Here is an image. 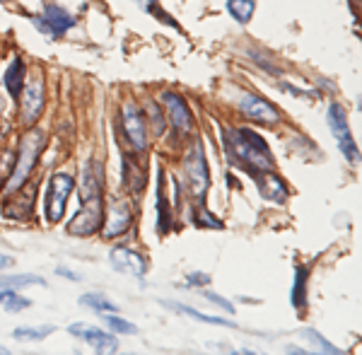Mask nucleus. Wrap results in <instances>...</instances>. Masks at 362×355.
Segmentation results:
<instances>
[{
	"instance_id": "dca6fc26",
	"label": "nucleus",
	"mask_w": 362,
	"mask_h": 355,
	"mask_svg": "<svg viewBox=\"0 0 362 355\" xmlns=\"http://www.w3.org/2000/svg\"><path fill=\"white\" fill-rule=\"evenodd\" d=\"M254 182L259 184L261 196L273 203H285L288 201V186L283 184V179H278L273 172H251Z\"/></svg>"
},
{
	"instance_id": "6e6552de",
	"label": "nucleus",
	"mask_w": 362,
	"mask_h": 355,
	"mask_svg": "<svg viewBox=\"0 0 362 355\" xmlns=\"http://www.w3.org/2000/svg\"><path fill=\"white\" fill-rule=\"evenodd\" d=\"M121 121H124L128 143L133 145V150L143 153L145 145H148V126H145L143 109H138L136 104H126L124 112H121Z\"/></svg>"
},
{
	"instance_id": "4468645a",
	"label": "nucleus",
	"mask_w": 362,
	"mask_h": 355,
	"mask_svg": "<svg viewBox=\"0 0 362 355\" xmlns=\"http://www.w3.org/2000/svg\"><path fill=\"white\" fill-rule=\"evenodd\" d=\"M102 184H104L102 165H99L97 160H90L85 165V172H83V186H80V203L102 199Z\"/></svg>"
},
{
	"instance_id": "4be33fe9",
	"label": "nucleus",
	"mask_w": 362,
	"mask_h": 355,
	"mask_svg": "<svg viewBox=\"0 0 362 355\" xmlns=\"http://www.w3.org/2000/svg\"><path fill=\"white\" fill-rule=\"evenodd\" d=\"M80 305H85V307H90V310H95V312H116V305L114 302H109L104 295H99V293H87L80 298Z\"/></svg>"
},
{
	"instance_id": "f3484780",
	"label": "nucleus",
	"mask_w": 362,
	"mask_h": 355,
	"mask_svg": "<svg viewBox=\"0 0 362 355\" xmlns=\"http://www.w3.org/2000/svg\"><path fill=\"white\" fill-rule=\"evenodd\" d=\"M3 83L10 97H20L22 87H25V63H22V58H13V63L3 75Z\"/></svg>"
},
{
	"instance_id": "2eb2a0df",
	"label": "nucleus",
	"mask_w": 362,
	"mask_h": 355,
	"mask_svg": "<svg viewBox=\"0 0 362 355\" xmlns=\"http://www.w3.org/2000/svg\"><path fill=\"white\" fill-rule=\"evenodd\" d=\"M133 223V213L128 208V203H114L109 208V215H107V223H104V237L107 240H114V237L124 235V232L131 228Z\"/></svg>"
},
{
	"instance_id": "5701e85b",
	"label": "nucleus",
	"mask_w": 362,
	"mask_h": 355,
	"mask_svg": "<svg viewBox=\"0 0 362 355\" xmlns=\"http://www.w3.org/2000/svg\"><path fill=\"white\" fill-rule=\"evenodd\" d=\"M22 285H46L44 278L25 273V276H8L0 278V288H22Z\"/></svg>"
},
{
	"instance_id": "a878e982",
	"label": "nucleus",
	"mask_w": 362,
	"mask_h": 355,
	"mask_svg": "<svg viewBox=\"0 0 362 355\" xmlns=\"http://www.w3.org/2000/svg\"><path fill=\"white\" fill-rule=\"evenodd\" d=\"M49 334H54V327H39V329H15L13 331V336L15 339H25V341H39V339H44V336H49Z\"/></svg>"
},
{
	"instance_id": "f257e3e1",
	"label": "nucleus",
	"mask_w": 362,
	"mask_h": 355,
	"mask_svg": "<svg viewBox=\"0 0 362 355\" xmlns=\"http://www.w3.org/2000/svg\"><path fill=\"white\" fill-rule=\"evenodd\" d=\"M225 138V148L230 153L232 162L242 165L249 174L251 172H273L276 162H273V155L268 150L266 141L261 136H256L249 128H227L223 131Z\"/></svg>"
},
{
	"instance_id": "473e14b6",
	"label": "nucleus",
	"mask_w": 362,
	"mask_h": 355,
	"mask_svg": "<svg viewBox=\"0 0 362 355\" xmlns=\"http://www.w3.org/2000/svg\"><path fill=\"white\" fill-rule=\"evenodd\" d=\"M10 266H15V261L10 259V256L0 254V271H3V269H10Z\"/></svg>"
},
{
	"instance_id": "f8f14e48",
	"label": "nucleus",
	"mask_w": 362,
	"mask_h": 355,
	"mask_svg": "<svg viewBox=\"0 0 362 355\" xmlns=\"http://www.w3.org/2000/svg\"><path fill=\"white\" fill-rule=\"evenodd\" d=\"M68 331L73 336H80L85 343H90L97 353H114L119 348V341L116 336L107 334V331L97 329V327H85V324H70Z\"/></svg>"
},
{
	"instance_id": "f704fd0d",
	"label": "nucleus",
	"mask_w": 362,
	"mask_h": 355,
	"mask_svg": "<svg viewBox=\"0 0 362 355\" xmlns=\"http://www.w3.org/2000/svg\"><path fill=\"white\" fill-rule=\"evenodd\" d=\"M0 107H3V100H0Z\"/></svg>"
},
{
	"instance_id": "393cba45",
	"label": "nucleus",
	"mask_w": 362,
	"mask_h": 355,
	"mask_svg": "<svg viewBox=\"0 0 362 355\" xmlns=\"http://www.w3.org/2000/svg\"><path fill=\"white\" fill-rule=\"evenodd\" d=\"M300 334L305 336V339L312 341V343H317V348H319V351H324V353H341V348H336L334 343H329V341H326L324 336L319 334V331H314V329H302Z\"/></svg>"
},
{
	"instance_id": "6ab92c4d",
	"label": "nucleus",
	"mask_w": 362,
	"mask_h": 355,
	"mask_svg": "<svg viewBox=\"0 0 362 355\" xmlns=\"http://www.w3.org/2000/svg\"><path fill=\"white\" fill-rule=\"evenodd\" d=\"M169 310H177L181 314H189V317L198 319V322H206V324H215V327H227V329H237L235 322H230V319H220V317H208V314L194 310V307H186V305H174V302H165Z\"/></svg>"
},
{
	"instance_id": "f03ea898",
	"label": "nucleus",
	"mask_w": 362,
	"mask_h": 355,
	"mask_svg": "<svg viewBox=\"0 0 362 355\" xmlns=\"http://www.w3.org/2000/svg\"><path fill=\"white\" fill-rule=\"evenodd\" d=\"M46 145V133L39 131V128H29L22 138L20 153L15 155V165L10 170V179H8V191L15 194L20 186H25V182L29 179V174L34 172L39 157H42V150Z\"/></svg>"
},
{
	"instance_id": "aec40b11",
	"label": "nucleus",
	"mask_w": 362,
	"mask_h": 355,
	"mask_svg": "<svg viewBox=\"0 0 362 355\" xmlns=\"http://www.w3.org/2000/svg\"><path fill=\"white\" fill-rule=\"evenodd\" d=\"M162 177L165 174L160 172V186H157V232H165L169 230V225H172V213H169V203L165 199V186H162Z\"/></svg>"
},
{
	"instance_id": "9b49d317",
	"label": "nucleus",
	"mask_w": 362,
	"mask_h": 355,
	"mask_svg": "<svg viewBox=\"0 0 362 355\" xmlns=\"http://www.w3.org/2000/svg\"><path fill=\"white\" fill-rule=\"evenodd\" d=\"M109 259H112L114 271L124 273V276L143 278L145 273H148V264H145L143 256H140L138 252H133V249H128V247H116V249H112Z\"/></svg>"
},
{
	"instance_id": "ddd939ff",
	"label": "nucleus",
	"mask_w": 362,
	"mask_h": 355,
	"mask_svg": "<svg viewBox=\"0 0 362 355\" xmlns=\"http://www.w3.org/2000/svg\"><path fill=\"white\" fill-rule=\"evenodd\" d=\"M162 102H165V107H167L169 121H172V126L177 128L179 133H189L191 128H194V114L189 112L184 97L177 95V92H165Z\"/></svg>"
},
{
	"instance_id": "7c9ffc66",
	"label": "nucleus",
	"mask_w": 362,
	"mask_h": 355,
	"mask_svg": "<svg viewBox=\"0 0 362 355\" xmlns=\"http://www.w3.org/2000/svg\"><path fill=\"white\" fill-rule=\"evenodd\" d=\"M186 283H189V285H198V288H201V285L210 283V276H208V273H189Z\"/></svg>"
},
{
	"instance_id": "c85d7f7f",
	"label": "nucleus",
	"mask_w": 362,
	"mask_h": 355,
	"mask_svg": "<svg viewBox=\"0 0 362 355\" xmlns=\"http://www.w3.org/2000/svg\"><path fill=\"white\" fill-rule=\"evenodd\" d=\"M150 119H153V131L157 136H162V133H165V116H162L160 109L150 107Z\"/></svg>"
},
{
	"instance_id": "c756f323",
	"label": "nucleus",
	"mask_w": 362,
	"mask_h": 355,
	"mask_svg": "<svg viewBox=\"0 0 362 355\" xmlns=\"http://www.w3.org/2000/svg\"><path fill=\"white\" fill-rule=\"evenodd\" d=\"M203 298L210 300V302H215V305H218V307H223V310H225L227 314L235 312V307H232V302H230V300H225L223 295H218V293H203Z\"/></svg>"
},
{
	"instance_id": "b1692460",
	"label": "nucleus",
	"mask_w": 362,
	"mask_h": 355,
	"mask_svg": "<svg viewBox=\"0 0 362 355\" xmlns=\"http://www.w3.org/2000/svg\"><path fill=\"white\" fill-rule=\"evenodd\" d=\"M104 324H109V329H112V331H116V334H126V336H131V334H138L136 324H131V322H128V319L114 317L112 312H107V314H104Z\"/></svg>"
},
{
	"instance_id": "1a4fd4ad",
	"label": "nucleus",
	"mask_w": 362,
	"mask_h": 355,
	"mask_svg": "<svg viewBox=\"0 0 362 355\" xmlns=\"http://www.w3.org/2000/svg\"><path fill=\"white\" fill-rule=\"evenodd\" d=\"M34 25L42 29L44 34H51V37H63L70 27L75 25L73 15L68 10H63L61 5H46L44 13L39 17H34Z\"/></svg>"
},
{
	"instance_id": "72a5a7b5",
	"label": "nucleus",
	"mask_w": 362,
	"mask_h": 355,
	"mask_svg": "<svg viewBox=\"0 0 362 355\" xmlns=\"http://www.w3.org/2000/svg\"><path fill=\"white\" fill-rule=\"evenodd\" d=\"M10 293H13V290H8V288H5V290H0V302H5V298H8Z\"/></svg>"
},
{
	"instance_id": "20e7f679",
	"label": "nucleus",
	"mask_w": 362,
	"mask_h": 355,
	"mask_svg": "<svg viewBox=\"0 0 362 355\" xmlns=\"http://www.w3.org/2000/svg\"><path fill=\"white\" fill-rule=\"evenodd\" d=\"M326 121H329V128H331V133H334V138L338 141V148H341L343 157H346L350 165H355V162H358V145H355L353 133H350L348 116L338 102H331L329 114H326Z\"/></svg>"
},
{
	"instance_id": "423d86ee",
	"label": "nucleus",
	"mask_w": 362,
	"mask_h": 355,
	"mask_svg": "<svg viewBox=\"0 0 362 355\" xmlns=\"http://www.w3.org/2000/svg\"><path fill=\"white\" fill-rule=\"evenodd\" d=\"M22 114L20 121L25 126L32 128L39 121V116L44 112V80L42 78H32L29 83L22 87Z\"/></svg>"
},
{
	"instance_id": "9d476101",
	"label": "nucleus",
	"mask_w": 362,
	"mask_h": 355,
	"mask_svg": "<svg viewBox=\"0 0 362 355\" xmlns=\"http://www.w3.org/2000/svg\"><path fill=\"white\" fill-rule=\"evenodd\" d=\"M239 107H242L244 116L251 119V121H256V124L273 126V124H278V121H280L278 109L273 107L268 100H264V97H259V95H244L242 102H239Z\"/></svg>"
},
{
	"instance_id": "a211bd4d",
	"label": "nucleus",
	"mask_w": 362,
	"mask_h": 355,
	"mask_svg": "<svg viewBox=\"0 0 362 355\" xmlns=\"http://www.w3.org/2000/svg\"><path fill=\"white\" fill-rule=\"evenodd\" d=\"M307 278H309V269L307 266H295V283H293V293H290V302L297 310L307 305Z\"/></svg>"
},
{
	"instance_id": "0eeeda50",
	"label": "nucleus",
	"mask_w": 362,
	"mask_h": 355,
	"mask_svg": "<svg viewBox=\"0 0 362 355\" xmlns=\"http://www.w3.org/2000/svg\"><path fill=\"white\" fill-rule=\"evenodd\" d=\"M102 228V199L83 203V211L75 215L68 225V232L75 237H90Z\"/></svg>"
},
{
	"instance_id": "39448f33",
	"label": "nucleus",
	"mask_w": 362,
	"mask_h": 355,
	"mask_svg": "<svg viewBox=\"0 0 362 355\" xmlns=\"http://www.w3.org/2000/svg\"><path fill=\"white\" fill-rule=\"evenodd\" d=\"M184 170H186V179H189V189L194 191V196L203 199L210 186V174H208L206 153H203L201 143H196L194 148H191V153L184 162Z\"/></svg>"
},
{
	"instance_id": "2f4dec72",
	"label": "nucleus",
	"mask_w": 362,
	"mask_h": 355,
	"mask_svg": "<svg viewBox=\"0 0 362 355\" xmlns=\"http://www.w3.org/2000/svg\"><path fill=\"white\" fill-rule=\"evenodd\" d=\"M58 276H63V278H70V281H80V276L78 273H73V271H68V269H56Z\"/></svg>"
},
{
	"instance_id": "412c9836",
	"label": "nucleus",
	"mask_w": 362,
	"mask_h": 355,
	"mask_svg": "<svg viewBox=\"0 0 362 355\" xmlns=\"http://www.w3.org/2000/svg\"><path fill=\"white\" fill-rule=\"evenodd\" d=\"M227 10H230V15L235 17L239 25H247L251 17H254L256 3L254 0H227Z\"/></svg>"
},
{
	"instance_id": "cd10ccee",
	"label": "nucleus",
	"mask_w": 362,
	"mask_h": 355,
	"mask_svg": "<svg viewBox=\"0 0 362 355\" xmlns=\"http://www.w3.org/2000/svg\"><path fill=\"white\" fill-rule=\"evenodd\" d=\"M32 305V300H27V298H20V295H15V293H10L8 298H5V312H22L25 307Z\"/></svg>"
},
{
	"instance_id": "bb28decb",
	"label": "nucleus",
	"mask_w": 362,
	"mask_h": 355,
	"mask_svg": "<svg viewBox=\"0 0 362 355\" xmlns=\"http://www.w3.org/2000/svg\"><path fill=\"white\" fill-rule=\"evenodd\" d=\"M194 223L198 228H210V230H223V223H220L218 218H213V215L208 213V208H198L194 213Z\"/></svg>"
},
{
	"instance_id": "c9c22d12",
	"label": "nucleus",
	"mask_w": 362,
	"mask_h": 355,
	"mask_svg": "<svg viewBox=\"0 0 362 355\" xmlns=\"http://www.w3.org/2000/svg\"><path fill=\"white\" fill-rule=\"evenodd\" d=\"M0 138H3V133H0Z\"/></svg>"
},
{
	"instance_id": "7ed1b4c3",
	"label": "nucleus",
	"mask_w": 362,
	"mask_h": 355,
	"mask_svg": "<svg viewBox=\"0 0 362 355\" xmlns=\"http://www.w3.org/2000/svg\"><path fill=\"white\" fill-rule=\"evenodd\" d=\"M75 189V179L66 172H56L49 182V194H46V218L49 223H61L66 213L68 199Z\"/></svg>"
}]
</instances>
